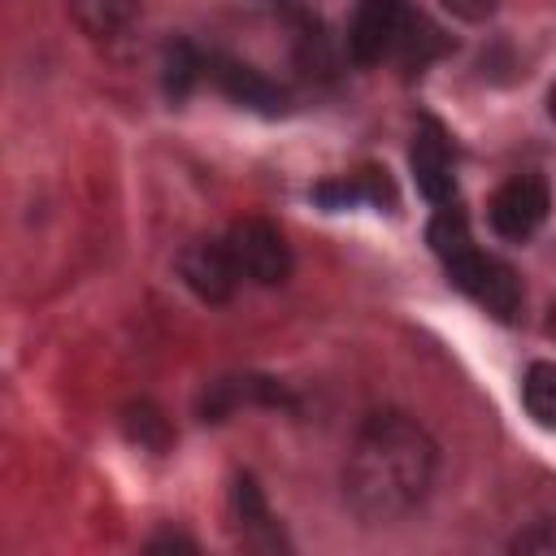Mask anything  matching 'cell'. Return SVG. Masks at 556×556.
<instances>
[{"mask_svg":"<svg viewBox=\"0 0 556 556\" xmlns=\"http://www.w3.org/2000/svg\"><path fill=\"white\" fill-rule=\"evenodd\" d=\"M508 552H534V556H556V517H543V521H530L526 530L513 534Z\"/></svg>","mask_w":556,"mask_h":556,"instance_id":"obj_17","label":"cell"},{"mask_svg":"<svg viewBox=\"0 0 556 556\" xmlns=\"http://www.w3.org/2000/svg\"><path fill=\"white\" fill-rule=\"evenodd\" d=\"M230 508H235V521L243 526V543H256V534H265L269 547L278 543V526H274V517H269V508H265V495H261V486H256L248 473L235 478V486H230Z\"/></svg>","mask_w":556,"mask_h":556,"instance_id":"obj_13","label":"cell"},{"mask_svg":"<svg viewBox=\"0 0 556 556\" xmlns=\"http://www.w3.org/2000/svg\"><path fill=\"white\" fill-rule=\"evenodd\" d=\"M226 248L235 256L239 278L256 282V287H278L291 278V243L282 239V230L269 217H239L226 230Z\"/></svg>","mask_w":556,"mask_h":556,"instance_id":"obj_3","label":"cell"},{"mask_svg":"<svg viewBox=\"0 0 556 556\" xmlns=\"http://www.w3.org/2000/svg\"><path fill=\"white\" fill-rule=\"evenodd\" d=\"M139 0H70V17L87 39H122L139 22Z\"/></svg>","mask_w":556,"mask_h":556,"instance_id":"obj_11","label":"cell"},{"mask_svg":"<svg viewBox=\"0 0 556 556\" xmlns=\"http://www.w3.org/2000/svg\"><path fill=\"white\" fill-rule=\"evenodd\" d=\"M547 330H552V334H556V308H552V317H547Z\"/></svg>","mask_w":556,"mask_h":556,"instance_id":"obj_20","label":"cell"},{"mask_svg":"<svg viewBox=\"0 0 556 556\" xmlns=\"http://www.w3.org/2000/svg\"><path fill=\"white\" fill-rule=\"evenodd\" d=\"M313 200L326 204V208H352L361 200H369V204H395V187H391V178L382 169H356V174L317 182L313 187Z\"/></svg>","mask_w":556,"mask_h":556,"instance_id":"obj_10","label":"cell"},{"mask_svg":"<svg viewBox=\"0 0 556 556\" xmlns=\"http://www.w3.org/2000/svg\"><path fill=\"white\" fill-rule=\"evenodd\" d=\"M208 70V56L191 43V39H169L165 52H161V87L169 100H187L191 87L204 78Z\"/></svg>","mask_w":556,"mask_h":556,"instance_id":"obj_12","label":"cell"},{"mask_svg":"<svg viewBox=\"0 0 556 556\" xmlns=\"http://www.w3.org/2000/svg\"><path fill=\"white\" fill-rule=\"evenodd\" d=\"M174 265H178L182 287L204 304H226L239 287V269H235L226 239H191V243H182Z\"/></svg>","mask_w":556,"mask_h":556,"instance_id":"obj_6","label":"cell"},{"mask_svg":"<svg viewBox=\"0 0 556 556\" xmlns=\"http://www.w3.org/2000/svg\"><path fill=\"white\" fill-rule=\"evenodd\" d=\"M443 48H447V43H443V35H439L421 13H413V17H408V26H404V35H400L395 61H400L404 70H426Z\"/></svg>","mask_w":556,"mask_h":556,"instance_id":"obj_15","label":"cell"},{"mask_svg":"<svg viewBox=\"0 0 556 556\" xmlns=\"http://www.w3.org/2000/svg\"><path fill=\"white\" fill-rule=\"evenodd\" d=\"M439 473V443L430 430L395 408L369 413L343 460V500L365 526H395L417 513Z\"/></svg>","mask_w":556,"mask_h":556,"instance_id":"obj_1","label":"cell"},{"mask_svg":"<svg viewBox=\"0 0 556 556\" xmlns=\"http://www.w3.org/2000/svg\"><path fill=\"white\" fill-rule=\"evenodd\" d=\"M122 421H126V434H130L139 447H152V452H165V447H169V421H165L148 400L130 404Z\"/></svg>","mask_w":556,"mask_h":556,"instance_id":"obj_16","label":"cell"},{"mask_svg":"<svg viewBox=\"0 0 556 556\" xmlns=\"http://www.w3.org/2000/svg\"><path fill=\"white\" fill-rule=\"evenodd\" d=\"M439 4L460 22H486L495 13V0H439Z\"/></svg>","mask_w":556,"mask_h":556,"instance_id":"obj_18","label":"cell"},{"mask_svg":"<svg viewBox=\"0 0 556 556\" xmlns=\"http://www.w3.org/2000/svg\"><path fill=\"white\" fill-rule=\"evenodd\" d=\"M208 74L217 78V87L235 100V104H243V109H252V113H282L287 109V91L274 83V78H265L261 70H252V65H243V61H235V56H208Z\"/></svg>","mask_w":556,"mask_h":556,"instance_id":"obj_8","label":"cell"},{"mask_svg":"<svg viewBox=\"0 0 556 556\" xmlns=\"http://www.w3.org/2000/svg\"><path fill=\"white\" fill-rule=\"evenodd\" d=\"M547 113L556 117V83H552V91H547Z\"/></svg>","mask_w":556,"mask_h":556,"instance_id":"obj_19","label":"cell"},{"mask_svg":"<svg viewBox=\"0 0 556 556\" xmlns=\"http://www.w3.org/2000/svg\"><path fill=\"white\" fill-rule=\"evenodd\" d=\"M408 0H356L348 17V56L352 65H378L395 56L400 35L408 26Z\"/></svg>","mask_w":556,"mask_h":556,"instance_id":"obj_4","label":"cell"},{"mask_svg":"<svg viewBox=\"0 0 556 556\" xmlns=\"http://www.w3.org/2000/svg\"><path fill=\"white\" fill-rule=\"evenodd\" d=\"M408 169H413L417 191H421L430 204L456 200V161H452V139H447V130H443L434 117H421V122H417L413 143H408Z\"/></svg>","mask_w":556,"mask_h":556,"instance_id":"obj_7","label":"cell"},{"mask_svg":"<svg viewBox=\"0 0 556 556\" xmlns=\"http://www.w3.org/2000/svg\"><path fill=\"white\" fill-rule=\"evenodd\" d=\"M243 404H291V400H287L282 382H274V378H256V374L217 378V382H208L204 395H200V417H204V421H222V417H230V413L243 408Z\"/></svg>","mask_w":556,"mask_h":556,"instance_id":"obj_9","label":"cell"},{"mask_svg":"<svg viewBox=\"0 0 556 556\" xmlns=\"http://www.w3.org/2000/svg\"><path fill=\"white\" fill-rule=\"evenodd\" d=\"M547 208H552V191L539 174H513L508 182L495 187L491 204H486V217H491V230L508 243H526L543 222H547Z\"/></svg>","mask_w":556,"mask_h":556,"instance_id":"obj_5","label":"cell"},{"mask_svg":"<svg viewBox=\"0 0 556 556\" xmlns=\"http://www.w3.org/2000/svg\"><path fill=\"white\" fill-rule=\"evenodd\" d=\"M521 404L543 426L556 430V361H534L521 378Z\"/></svg>","mask_w":556,"mask_h":556,"instance_id":"obj_14","label":"cell"},{"mask_svg":"<svg viewBox=\"0 0 556 556\" xmlns=\"http://www.w3.org/2000/svg\"><path fill=\"white\" fill-rule=\"evenodd\" d=\"M443 269L491 317H500V321H513L517 317V308H521V278H517V269L508 261L482 252L478 243H465L452 256H443Z\"/></svg>","mask_w":556,"mask_h":556,"instance_id":"obj_2","label":"cell"}]
</instances>
